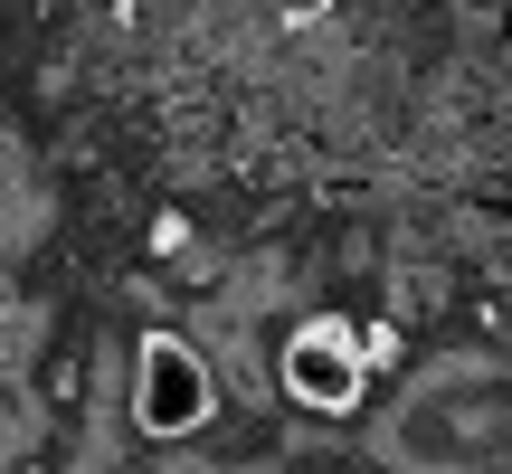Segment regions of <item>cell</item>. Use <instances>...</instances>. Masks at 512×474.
I'll return each instance as SVG.
<instances>
[{
    "label": "cell",
    "mask_w": 512,
    "mask_h": 474,
    "mask_svg": "<svg viewBox=\"0 0 512 474\" xmlns=\"http://www.w3.org/2000/svg\"><path fill=\"white\" fill-rule=\"evenodd\" d=\"M285 399L294 408H313V418H351V408H361V370H370V351L351 342L342 323H304L285 342Z\"/></svg>",
    "instance_id": "obj_2"
},
{
    "label": "cell",
    "mask_w": 512,
    "mask_h": 474,
    "mask_svg": "<svg viewBox=\"0 0 512 474\" xmlns=\"http://www.w3.org/2000/svg\"><path fill=\"white\" fill-rule=\"evenodd\" d=\"M209 408H219L209 361L181 342V332H152V342L133 351V427H143V437H200Z\"/></svg>",
    "instance_id": "obj_1"
}]
</instances>
